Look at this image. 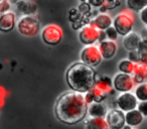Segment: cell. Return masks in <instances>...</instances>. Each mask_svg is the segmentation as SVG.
I'll return each mask as SVG.
<instances>
[{"label": "cell", "instance_id": "20", "mask_svg": "<svg viewBox=\"0 0 147 129\" xmlns=\"http://www.w3.org/2000/svg\"><path fill=\"white\" fill-rule=\"evenodd\" d=\"M86 129H110L105 118H89L85 121Z\"/></svg>", "mask_w": 147, "mask_h": 129}, {"label": "cell", "instance_id": "10", "mask_svg": "<svg viewBox=\"0 0 147 129\" xmlns=\"http://www.w3.org/2000/svg\"><path fill=\"white\" fill-rule=\"evenodd\" d=\"M105 120L110 129H122L125 126V113L116 108L111 109L107 112Z\"/></svg>", "mask_w": 147, "mask_h": 129}, {"label": "cell", "instance_id": "8", "mask_svg": "<svg viewBox=\"0 0 147 129\" xmlns=\"http://www.w3.org/2000/svg\"><path fill=\"white\" fill-rule=\"evenodd\" d=\"M112 85L113 89L116 92L121 93H127L132 92L133 88H135V84L133 82L132 76L122 73H118L114 76L112 79Z\"/></svg>", "mask_w": 147, "mask_h": 129}, {"label": "cell", "instance_id": "24", "mask_svg": "<svg viewBox=\"0 0 147 129\" xmlns=\"http://www.w3.org/2000/svg\"><path fill=\"white\" fill-rule=\"evenodd\" d=\"M77 9H78L79 13L84 17H88L89 18V16L92 14V7L89 4L88 1H81L79 3V6Z\"/></svg>", "mask_w": 147, "mask_h": 129}, {"label": "cell", "instance_id": "4", "mask_svg": "<svg viewBox=\"0 0 147 129\" xmlns=\"http://www.w3.org/2000/svg\"><path fill=\"white\" fill-rule=\"evenodd\" d=\"M18 32L24 36H34L40 31V22L35 15L21 16L16 22Z\"/></svg>", "mask_w": 147, "mask_h": 129}, {"label": "cell", "instance_id": "3", "mask_svg": "<svg viewBox=\"0 0 147 129\" xmlns=\"http://www.w3.org/2000/svg\"><path fill=\"white\" fill-rule=\"evenodd\" d=\"M135 25V16L134 13L128 9L119 12L112 20V26L117 31L118 35L124 37L131 31H133Z\"/></svg>", "mask_w": 147, "mask_h": 129}, {"label": "cell", "instance_id": "13", "mask_svg": "<svg viewBox=\"0 0 147 129\" xmlns=\"http://www.w3.org/2000/svg\"><path fill=\"white\" fill-rule=\"evenodd\" d=\"M112 17L108 13H99L93 19H91L89 24L95 27L99 31H105L107 28L112 26Z\"/></svg>", "mask_w": 147, "mask_h": 129}, {"label": "cell", "instance_id": "37", "mask_svg": "<svg viewBox=\"0 0 147 129\" xmlns=\"http://www.w3.org/2000/svg\"><path fill=\"white\" fill-rule=\"evenodd\" d=\"M122 129H132V128H131V127H129V126H127V125H125V126L123 127Z\"/></svg>", "mask_w": 147, "mask_h": 129}, {"label": "cell", "instance_id": "33", "mask_svg": "<svg viewBox=\"0 0 147 129\" xmlns=\"http://www.w3.org/2000/svg\"><path fill=\"white\" fill-rule=\"evenodd\" d=\"M84 95V100H85V103H86L87 105H91L92 103H94V100H93V95L92 93H91V91H89V92L85 93Z\"/></svg>", "mask_w": 147, "mask_h": 129}, {"label": "cell", "instance_id": "2", "mask_svg": "<svg viewBox=\"0 0 147 129\" xmlns=\"http://www.w3.org/2000/svg\"><path fill=\"white\" fill-rule=\"evenodd\" d=\"M65 79L71 91L85 94L95 86L97 72L81 61H76L67 68Z\"/></svg>", "mask_w": 147, "mask_h": 129}, {"label": "cell", "instance_id": "17", "mask_svg": "<svg viewBox=\"0 0 147 129\" xmlns=\"http://www.w3.org/2000/svg\"><path fill=\"white\" fill-rule=\"evenodd\" d=\"M147 78V65L142 63H137L134 66L132 79L135 85H140L146 83Z\"/></svg>", "mask_w": 147, "mask_h": 129}, {"label": "cell", "instance_id": "36", "mask_svg": "<svg viewBox=\"0 0 147 129\" xmlns=\"http://www.w3.org/2000/svg\"><path fill=\"white\" fill-rule=\"evenodd\" d=\"M106 41V35H105V32L104 31H100L99 33V38H98V41L99 43H102V41Z\"/></svg>", "mask_w": 147, "mask_h": 129}, {"label": "cell", "instance_id": "12", "mask_svg": "<svg viewBox=\"0 0 147 129\" xmlns=\"http://www.w3.org/2000/svg\"><path fill=\"white\" fill-rule=\"evenodd\" d=\"M98 49L103 59H111L115 57L117 51H118V45L116 41H106L99 43Z\"/></svg>", "mask_w": 147, "mask_h": 129}, {"label": "cell", "instance_id": "6", "mask_svg": "<svg viewBox=\"0 0 147 129\" xmlns=\"http://www.w3.org/2000/svg\"><path fill=\"white\" fill-rule=\"evenodd\" d=\"M81 63H85L86 66L95 69L100 66L103 59L98 49V45H87L84 47L80 53Z\"/></svg>", "mask_w": 147, "mask_h": 129}, {"label": "cell", "instance_id": "21", "mask_svg": "<svg viewBox=\"0 0 147 129\" xmlns=\"http://www.w3.org/2000/svg\"><path fill=\"white\" fill-rule=\"evenodd\" d=\"M127 9L131 12H140L143 8L147 7V1L142 0H127Z\"/></svg>", "mask_w": 147, "mask_h": 129}, {"label": "cell", "instance_id": "25", "mask_svg": "<svg viewBox=\"0 0 147 129\" xmlns=\"http://www.w3.org/2000/svg\"><path fill=\"white\" fill-rule=\"evenodd\" d=\"M90 91L93 95V100H94L95 103H103V101L108 97L106 94H104L102 91H100L99 89L95 88V87H93Z\"/></svg>", "mask_w": 147, "mask_h": 129}, {"label": "cell", "instance_id": "9", "mask_svg": "<svg viewBox=\"0 0 147 129\" xmlns=\"http://www.w3.org/2000/svg\"><path fill=\"white\" fill-rule=\"evenodd\" d=\"M99 33L100 31L97 30L95 27L91 26L90 24H87L79 30V39L81 43H83L85 47L94 45L98 41Z\"/></svg>", "mask_w": 147, "mask_h": 129}, {"label": "cell", "instance_id": "7", "mask_svg": "<svg viewBox=\"0 0 147 129\" xmlns=\"http://www.w3.org/2000/svg\"><path fill=\"white\" fill-rule=\"evenodd\" d=\"M138 103L132 92L121 93L115 99V108L122 111L123 113H126L136 109Z\"/></svg>", "mask_w": 147, "mask_h": 129}, {"label": "cell", "instance_id": "27", "mask_svg": "<svg viewBox=\"0 0 147 129\" xmlns=\"http://www.w3.org/2000/svg\"><path fill=\"white\" fill-rule=\"evenodd\" d=\"M82 18H83V16L79 13L77 8H71V10L69 11V20L71 21V23L77 22V21L81 20Z\"/></svg>", "mask_w": 147, "mask_h": 129}, {"label": "cell", "instance_id": "5", "mask_svg": "<svg viewBox=\"0 0 147 129\" xmlns=\"http://www.w3.org/2000/svg\"><path fill=\"white\" fill-rule=\"evenodd\" d=\"M41 32V39L47 45L55 47L61 43L63 37V30L59 25L51 23L45 25L42 28Z\"/></svg>", "mask_w": 147, "mask_h": 129}, {"label": "cell", "instance_id": "15", "mask_svg": "<svg viewBox=\"0 0 147 129\" xmlns=\"http://www.w3.org/2000/svg\"><path fill=\"white\" fill-rule=\"evenodd\" d=\"M95 88L99 89L100 91H102L104 94L112 95L114 94V89H113L112 85V79L108 76H97L96 82H95Z\"/></svg>", "mask_w": 147, "mask_h": 129}, {"label": "cell", "instance_id": "1", "mask_svg": "<svg viewBox=\"0 0 147 129\" xmlns=\"http://www.w3.org/2000/svg\"><path fill=\"white\" fill-rule=\"evenodd\" d=\"M88 105L84 95L74 91H67L57 98L55 105V114L59 121L67 125H75L87 116Z\"/></svg>", "mask_w": 147, "mask_h": 129}, {"label": "cell", "instance_id": "14", "mask_svg": "<svg viewBox=\"0 0 147 129\" xmlns=\"http://www.w3.org/2000/svg\"><path fill=\"white\" fill-rule=\"evenodd\" d=\"M16 4V9L18 10L19 13L23 15V16H28V15H34L37 12V3L32 0H19V1H15Z\"/></svg>", "mask_w": 147, "mask_h": 129}, {"label": "cell", "instance_id": "29", "mask_svg": "<svg viewBox=\"0 0 147 129\" xmlns=\"http://www.w3.org/2000/svg\"><path fill=\"white\" fill-rule=\"evenodd\" d=\"M11 2L8 0H0V14L10 11Z\"/></svg>", "mask_w": 147, "mask_h": 129}, {"label": "cell", "instance_id": "18", "mask_svg": "<svg viewBox=\"0 0 147 129\" xmlns=\"http://www.w3.org/2000/svg\"><path fill=\"white\" fill-rule=\"evenodd\" d=\"M108 109L103 103H92L88 106L87 114H89L90 118H105Z\"/></svg>", "mask_w": 147, "mask_h": 129}, {"label": "cell", "instance_id": "31", "mask_svg": "<svg viewBox=\"0 0 147 129\" xmlns=\"http://www.w3.org/2000/svg\"><path fill=\"white\" fill-rule=\"evenodd\" d=\"M136 109L144 118L147 116V102H139Z\"/></svg>", "mask_w": 147, "mask_h": 129}, {"label": "cell", "instance_id": "28", "mask_svg": "<svg viewBox=\"0 0 147 129\" xmlns=\"http://www.w3.org/2000/svg\"><path fill=\"white\" fill-rule=\"evenodd\" d=\"M121 3L122 2L119 1V0H106V1H104L103 6L105 7L106 10H113V9H115L118 6H120Z\"/></svg>", "mask_w": 147, "mask_h": 129}, {"label": "cell", "instance_id": "34", "mask_svg": "<svg viewBox=\"0 0 147 129\" xmlns=\"http://www.w3.org/2000/svg\"><path fill=\"white\" fill-rule=\"evenodd\" d=\"M88 2L91 5V7H98V8H100L104 4V0H89Z\"/></svg>", "mask_w": 147, "mask_h": 129}, {"label": "cell", "instance_id": "26", "mask_svg": "<svg viewBox=\"0 0 147 129\" xmlns=\"http://www.w3.org/2000/svg\"><path fill=\"white\" fill-rule=\"evenodd\" d=\"M104 32H105V35H106V39L111 41H117L119 35L113 26H110L109 28H107Z\"/></svg>", "mask_w": 147, "mask_h": 129}, {"label": "cell", "instance_id": "16", "mask_svg": "<svg viewBox=\"0 0 147 129\" xmlns=\"http://www.w3.org/2000/svg\"><path fill=\"white\" fill-rule=\"evenodd\" d=\"M141 41L142 39H141L138 32L131 31L130 33H128V34L123 37V45L128 51H136L138 49L139 45H140Z\"/></svg>", "mask_w": 147, "mask_h": 129}, {"label": "cell", "instance_id": "35", "mask_svg": "<svg viewBox=\"0 0 147 129\" xmlns=\"http://www.w3.org/2000/svg\"><path fill=\"white\" fill-rule=\"evenodd\" d=\"M4 97H5L4 89L0 87V107L3 106V102H4Z\"/></svg>", "mask_w": 147, "mask_h": 129}, {"label": "cell", "instance_id": "19", "mask_svg": "<svg viewBox=\"0 0 147 129\" xmlns=\"http://www.w3.org/2000/svg\"><path fill=\"white\" fill-rule=\"evenodd\" d=\"M143 121H144V117L138 112L137 109L125 113V125L131 128L138 127L139 125L142 124Z\"/></svg>", "mask_w": 147, "mask_h": 129}, {"label": "cell", "instance_id": "11", "mask_svg": "<svg viewBox=\"0 0 147 129\" xmlns=\"http://www.w3.org/2000/svg\"><path fill=\"white\" fill-rule=\"evenodd\" d=\"M16 14L13 11L0 14V32L7 33L12 31L16 26Z\"/></svg>", "mask_w": 147, "mask_h": 129}, {"label": "cell", "instance_id": "22", "mask_svg": "<svg viewBox=\"0 0 147 129\" xmlns=\"http://www.w3.org/2000/svg\"><path fill=\"white\" fill-rule=\"evenodd\" d=\"M134 66H135V63H133L132 61H128L127 59H121L118 63V70H119V72L122 73V74H126V75L132 76L133 71H134Z\"/></svg>", "mask_w": 147, "mask_h": 129}, {"label": "cell", "instance_id": "30", "mask_svg": "<svg viewBox=\"0 0 147 129\" xmlns=\"http://www.w3.org/2000/svg\"><path fill=\"white\" fill-rule=\"evenodd\" d=\"M128 61H132L133 63H140V57H139V53L138 51H129L128 53Z\"/></svg>", "mask_w": 147, "mask_h": 129}, {"label": "cell", "instance_id": "32", "mask_svg": "<svg viewBox=\"0 0 147 129\" xmlns=\"http://www.w3.org/2000/svg\"><path fill=\"white\" fill-rule=\"evenodd\" d=\"M147 7L143 8L142 10L139 12V17H140V20L142 21V23L144 25L147 24Z\"/></svg>", "mask_w": 147, "mask_h": 129}, {"label": "cell", "instance_id": "23", "mask_svg": "<svg viewBox=\"0 0 147 129\" xmlns=\"http://www.w3.org/2000/svg\"><path fill=\"white\" fill-rule=\"evenodd\" d=\"M134 96H135V98L137 99L138 102H147V84L146 83L137 85V86L135 87Z\"/></svg>", "mask_w": 147, "mask_h": 129}]
</instances>
